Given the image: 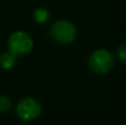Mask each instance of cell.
Masks as SVG:
<instances>
[{"mask_svg": "<svg viewBox=\"0 0 126 125\" xmlns=\"http://www.w3.org/2000/svg\"><path fill=\"white\" fill-rule=\"evenodd\" d=\"M50 35L54 41L60 44H70L76 39L77 30L75 25L69 20H59L53 23Z\"/></svg>", "mask_w": 126, "mask_h": 125, "instance_id": "cell-2", "label": "cell"}, {"mask_svg": "<svg viewBox=\"0 0 126 125\" xmlns=\"http://www.w3.org/2000/svg\"><path fill=\"white\" fill-rule=\"evenodd\" d=\"M7 49L16 58L26 56L33 49V39L25 31H15L7 39Z\"/></svg>", "mask_w": 126, "mask_h": 125, "instance_id": "cell-1", "label": "cell"}, {"mask_svg": "<svg viewBox=\"0 0 126 125\" xmlns=\"http://www.w3.org/2000/svg\"><path fill=\"white\" fill-rule=\"evenodd\" d=\"M49 16H50V12L45 9V7H38L34 14H33V17H34V21L39 25L45 23L48 20H49Z\"/></svg>", "mask_w": 126, "mask_h": 125, "instance_id": "cell-6", "label": "cell"}, {"mask_svg": "<svg viewBox=\"0 0 126 125\" xmlns=\"http://www.w3.org/2000/svg\"><path fill=\"white\" fill-rule=\"evenodd\" d=\"M88 65L97 74H107L114 65L113 54L107 49H97L88 58Z\"/></svg>", "mask_w": 126, "mask_h": 125, "instance_id": "cell-3", "label": "cell"}, {"mask_svg": "<svg viewBox=\"0 0 126 125\" xmlns=\"http://www.w3.org/2000/svg\"><path fill=\"white\" fill-rule=\"evenodd\" d=\"M42 113V104L36 98L27 97L18 102L16 107V114L22 122H32L37 119Z\"/></svg>", "mask_w": 126, "mask_h": 125, "instance_id": "cell-4", "label": "cell"}, {"mask_svg": "<svg viewBox=\"0 0 126 125\" xmlns=\"http://www.w3.org/2000/svg\"><path fill=\"white\" fill-rule=\"evenodd\" d=\"M11 108H12V101L10 99V97H7L6 94H1L0 96V114L7 113Z\"/></svg>", "mask_w": 126, "mask_h": 125, "instance_id": "cell-7", "label": "cell"}, {"mask_svg": "<svg viewBox=\"0 0 126 125\" xmlns=\"http://www.w3.org/2000/svg\"><path fill=\"white\" fill-rule=\"evenodd\" d=\"M16 65V56L7 52H4L0 54V69L2 70H11Z\"/></svg>", "mask_w": 126, "mask_h": 125, "instance_id": "cell-5", "label": "cell"}, {"mask_svg": "<svg viewBox=\"0 0 126 125\" xmlns=\"http://www.w3.org/2000/svg\"><path fill=\"white\" fill-rule=\"evenodd\" d=\"M116 54H118V58H119L121 61L126 63V45H121V47H119V48H118Z\"/></svg>", "mask_w": 126, "mask_h": 125, "instance_id": "cell-8", "label": "cell"}]
</instances>
